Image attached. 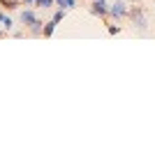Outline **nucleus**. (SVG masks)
<instances>
[{
    "label": "nucleus",
    "instance_id": "obj_10",
    "mask_svg": "<svg viewBox=\"0 0 155 155\" xmlns=\"http://www.w3.org/2000/svg\"><path fill=\"white\" fill-rule=\"evenodd\" d=\"M60 9H67V12H70V9H74V7H77V0H60Z\"/></svg>",
    "mask_w": 155,
    "mask_h": 155
},
{
    "label": "nucleus",
    "instance_id": "obj_6",
    "mask_svg": "<svg viewBox=\"0 0 155 155\" xmlns=\"http://www.w3.org/2000/svg\"><path fill=\"white\" fill-rule=\"evenodd\" d=\"M56 28H58V23H56L53 19H49V21L44 23V30H42V37H51L53 32H56Z\"/></svg>",
    "mask_w": 155,
    "mask_h": 155
},
{
    "label": "nucleus",
    "instance_id": "obj_7",
    "mask_svg": "<svg viewBox=\"0 0 155 155\" xmlns=\"http://www.w3.org/2000/svg\"><path fill=\"white\" fill-rule=\"evenodd\" d=\"M0 26L5 28L7 32H9V30H12V28H14V21H12V16H7V14H5V9L0 12Z\"/></svg>",
    "mask_w": 155,
    "mask_h": 155
},
{
    "label": "nucleus",
    "instance_id": "obj_2",
    "mask_svg": "<svg viewBox=\"0 0 155 155\" xmlns=\"http://www.w3.org/2000/svg\"><path fill=\"white\" fill-rule=\"evenodd\" d=\"M127 19L132 21V26H134L139 32H146V30H148V16H146L143 5H139V2H137V5H130Z\"/></svg>",
    "mask_w": 155,
    "mask_h": 155
},
{
    "label": "nucleus",
    "instance_id": "obj_4",
    "mask_svg": "<svg viewBox=\"0 0 155 155\" xmlns=\"http://www.w3.org/2000/svg\"><path fill=\"white\" fill-rule=\"evenodd\" d=\"M88 12H91L93 16L107 19V16H109V5H107V0H91V5H88Z\"/></svg>",
    "mask_w": 155,
    "mask_h": 155
},
{
    "label": "nucleus",
    "instance_id": "obj_11",
    "mask_svg": "<svg viewBox=\"0 0 155 155\" xmlns=\"http://www.w3.org/2000/svg\"><path fill=\"white\" fill-rule=\"evenodd\" d=\"M107 32H109V35H118V32H120V26H118V23H107Z\"/></svg>",
    "mask_w": 155,
    "mask_h": 155
},
{
    "label": "nucleus",
    "instance_id": "obj_8",
    "mask_svg": "<svg viewBox=\"0 0 155 155\" xmlns=\"http://www.w3.org/2000/svg\"><path fill=\"white\" fill-rule=\"evenodd\" d=\"M35 7H42V9H51V7H56V0H35Z\"/></svg>",
    "mask_w": 155,
    "mask_h": 155
},
{
    "label": "nucleus",
    "instance_id": "obj_14",
    "mask_svg": "<svg viewBox=\"0 0 155 155\" xmlns=\"http://www.w3.org/2000/svg\"><path fill=\"white\" fill-rule=\"evenodd\" d=\"M88 2H91V0H88Z\"/></svg>",
    "mask_w": 155,
    "mask_h": 155
},
{
    "label": "nucleus",
    "instance_id": "obj_9",
    "mask_svg": "<svg viewBox=\"0 0 155 155\" xmlns=\"http://www.w3.org/2000/svg\"><path fill=\"white\" fill-rule=\"evenodd\" d=\"M65 16H67V9H60V7H58V9L53 12V16H51V19L56 21V23H60V21H63Z\"/></svg>",
    "mask_w": 155,
    "mask_h": 155
},
{
    "label": "nucleus",
    "instance_id": "obj_13",
    "mask_svg": "<svg viewBox=\"0 0 155 155\" xmlns=\"http://www.w3.org/2000/svg\"><path fill=\"white\" fill-rule=\"evenodd\" d=\"M2 37H5V28L0 26V39H2Z\"/></svg>",
    "mask_w": 155,
    "mask_h": 155
},
{
    "label": "nucleus",
    "instance_id": "obj_5",
    "mask_svg": "<svg viewBox=\"0 0 155 155\" xmlns=\"http://www.w3.org/2000/svg\"><path fill=\"white\" fill-rule=\"evenodd\" d=\"M0 7H2V9H7V12H12V9L23 7V2H21V0H0Z\"/></svg>",
    "mask_w": 155,
    "mask_h": 155
},
{
    "label": "nucleus",
    "instance_id": "obj_1",
    "mask_svg": "<svg viewBox=\"0 0 155 155\" xmlns=\"http://www.w3.org/2000/svg\"><path fill=\"white\" fill-rule=\"evenodd\" d=\"M19 21L26 26L28 35H32V37H42V30H44V21L39 19L37 14H35V9L32 7H26L23 12H21Z\"/></svg>",
    "mask_w": 155,
    "mask_h": 155
},
{
    "label": "nucleus",
    "instance_id": "obj_3",
    "mask_svg": "<svg viewBox=\"0 0 155 155\" xmlns=\"http://www.w3.org/2000/svg\"><path fill=\"white\" fill-rule=\"evenodd\" d=\"M127 9H130V5L125 2V0H116L114 5H109V16H111L114 21L127 19Z\"/></svg>",
    "mask_w": 155,
    "mask_h": 155
},
{
    "label": "nucleus",
    "instance_id": "obj_12",
    "mask_svg": "<svg viewBox=\"0 0 155 155\" xmlns=\"http://www.w3.org/2000/svg\"><path fill=\"white\" fill-rule=\"evenodd\" d=\"M21 2H23L26 7H35V0H21Z\"/></svg>",
    "mask_w": 155,
    "mask_h": 155
}]
</instances>
